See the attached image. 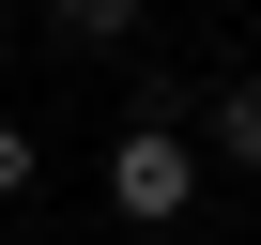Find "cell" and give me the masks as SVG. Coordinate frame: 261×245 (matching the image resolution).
I'll return each mask as SVG.
<instances>
[{
  "label": "cell",
  "mask_w": 261,
  "mask_h": 245,
  "mask_svg": "<svg viewBox=\"0 0 261 245\" xmlns=\"http://www.w3.org/2000/svg\"><path fill=\"white\" fill-rule=\"evenodd\" d=\"M46 184V138H31V122H0V199H31Z\"/></svg>",
  "instance_id": "cell-4"
},
{
  "label": "cell",
  "mask_w": 261,
  "mask_h": 245,
  "mask_svg": "<svg viewBox=\"0 0 261 245\" xmlns=\"http://www.w3.org/2000/svg\"><path fill=\"white\" fill-rule=\"evenodd\" d=\"M108 215L123 230H185L200 215V122H108Z\"/></svg>",
  "instance_id": "cell-1"
},
{
  "label": "cell",
  "mask_w": 261,
  "mask_h": 245,
  "mask_svg": "<svg viewBox=\"0 0 261 245\" xmlns=\"http://www.w3.org/2000/svg\"><path fill=\"white\" fill-rule=\"evenodd\" d=\"M46 16H62V46H123V31H139V0H46Z\"/></svg>",
  "instance_id": "cell-3"
},
{
  "label": "cell",
  "mask_w": 261,
  "mask_h": 245,
  "mask_svg": "<svg viewBox=\"0 0 261 245\" xmlns=\"http://www.w3.org/2000/svg\"><path fill=\"white\" fill-rule=\"evenodd\" d=\"M200 169H246V184H261V77H230V92L200 107Z\"/></svg>",
  "instance_id": "cell-2"
}]
</instances>
